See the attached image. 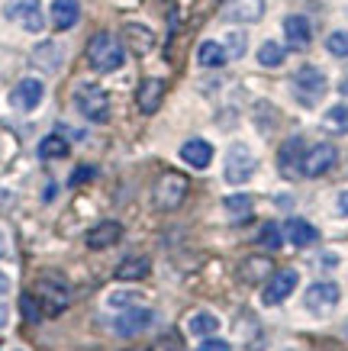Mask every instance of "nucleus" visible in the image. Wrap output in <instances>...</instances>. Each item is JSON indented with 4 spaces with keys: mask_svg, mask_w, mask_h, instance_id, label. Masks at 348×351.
<instances>
[{
    "mask_svg": "<svg viewBox=\"0 0 348 351\" xmlns=\"http://www.w3.org/2000/svg\"><path fill=\"white\" fill-rule=\"evenodd\" d=\"M123 58H126V45L119 43L116 36H110V32L91 36V43H87V62H91V68H94L97 75L116 71L123 64Z\"/></svg>",
    "mask_w": 348,
    "mask_h": 351,
    "instance_id": "nucleus-1",
    "label": "nucleus"
},
{
    "mask_svg": "<svg viewBox=\"0 0 348 351\" xmlns=\"http://www.w3.org/2000/svg\"><path fill=\"white\" fill-rule=\"evenodd\" d=\"M74 107L81 110V117L91 123H106L110 119V97L100 84H81L74 90Z\"/></svg>",
    "mask_w": 348,
    "mask_h": 351,
    "instance_id": "nucleus-2",
    "label": "nucleus"
},
{
    "mask_svg": "<svg viewBox=\"0 0 348 351\" xmlns=\"http://www.w3.org/2000/svg\"><path fill=\"white\" fill-rule=\"evenodd\" d=\"M326 90H329L326 75H323L319 68H313V64H303L294 75V97L303 107H316L319 100L326 97Z\"/></svg>",
    "mask_w": 348,
    "mask_h": 351,
    "instance_id": "nucleus-3",
    "label": "nucleus"
},
{
    "mask_svg": "<svg viewBox=\"0 0 348 351\" xmlns=\"http://www.w3.org/2000/svg\"><path fill=\"white\" fill-rule=\"evenodd\" d=\"M258 168V158L255 152L245 145V142H232L229 152H226V168H222V178L229 184H245Z\"/></svg>",
    "mask_w": 348,
    "mask_h": 351,
    "instance_id": "nucleus-4",
    "label": "nucleus"
},
{
    "mask_svg": "<svg viewBox=\"0 0 348 351\" xmlns=\"http://www.w3.org/2000/svg\"><path fill=\"white\" fill-rule=\"evenodd\" d=\"M187 178L184 174H178V171H168V174H161L159 184H155V193H152V200H155V206L159 210H165V213H171V210H178L181 203H184V197H187Z\"/></svg>",
    "mask_w": 348,
    "mask_h": 351,
    "instance_id": "nucleus-5",
    "label": "nucleus"
},
{
    "mask_svg": "<svg viewBox=\"0 0 348 351\" xmlns=\"http://www.w3.org/2000/svg\"><path fill=\"white\" fill-rule=\"evenodd\" d=\"M7 20L23 26L26 32H39L45 26V16H43V3L39 0H7Z\"/></svg>",
    "mask_w": 348,
    "mask_h": 351,
    "instance_id": "nucleus-6",
    "label": "nucleus"
},
{
    "mask_svg": "<svg viewBox=\"0 0 348 351\" xmlns=\"http://www.w3.org/2000/svg\"><path fill=\"white\" fill-rule=\"evenodd\" d=\"M338 300H342V290H338V284H332V280H319V284H313V287L306 290V309L313 313V316H329V313H336Z\"/></svg>",
    "mask_w": 348,
    "mask_h": 351,
    "instance_id": "nucleus-7",
    "label": "nucleus"
},
{
    "mask_svg": "<svg viewBox=\"0 0 348 351\" xmlns=\"http://www.w3.org/2000/svg\"><path fill=\"white\" fill-rule=\"evenodd\" d=\"M338 161V152L336 145H329V142H319L313 149L303 152V161H300V174L303 178H323L329 168H336Z\"/></svg>",
    "mask_w": 348,
    "mask_h": 351,
    "instance_id": "nucleus-8",
    "label": "nucleus"
},
{
    "mask_svg": "<svg viewBox=\"0 0 348 351\" xmlns=\"http://www.w3.org/2000/svg\"><path fill=\"white\" fill-rule=\"evenodd\" d=\"M297 284H300V274H297L294 267L275 271L271 280H268V287H264V293H262V303L264 306H277V303H284V300L297 290Z\"/></svg>",
    "mask_w": 348,
    "mask_h": 351,
    "instance_id": "nucleus-9",
    "label": "nucleus"
},
{
    "mask_svg": "<svg viewBox=\"0 0 348 351\" xmlns=\"http://www.w3.org/2000/svg\"><path fill=\"white\" fill-rule=\"evenodd\" d=\"M36 293H39V300L45 303V313H62V309L68 306V300H71L68 287H65L58 277H39V280H36Z\"/></svg>",
    "mask_w": 348,
    "mask_h": 351,
    "instance_id": "nucleus-10",
    "label": "nucleus"
},
{
    "mask_svg": "<svg viewBox=\"0 0 348 351\" xmlns=\"http://www.w3.org/2000/svg\"><path fill=\"white\" fill-rule=\"evenodd\" d=\"M43 94H45L43 81H36V77H23L20 84L13 87L10 104L16 110H23V113H30V110H36L39 104H43Z\"/></svg>",
    "mask_w": 348,
    "mask_h": 351,
    "instance_id": "nucleus-11",
    "label": "nucleus"
},
{
    "mask_svg": "<svg viewBox=\"0 0 348 351\" xmlns=\"http://www.w3.org/2000/svg\"><path fill=\"white\" fill-rule=\"evenodd\" d=\"M222 16L229 23H258L264 16V0H226Z\"/></svg>",
    "mask_w": 348,
    "mask_h": 351,
    "instance_id": "nucleus-12",
    "label": "nucleus"
},
{
    "mask_svg": "<svg viewBox=\"0 0 348 351\" xmlns=\"http://www.w3.org/2000/svg\"><path fill=\"white\" fill-rule=\"evenodd\" d=\"M152 309H123V316L113 322V332L116 335H123V339H129V335H139V332H146L148 326H152Z\"/></svg>",
    "mask_w": 348,
    "mask_h": 351,
    "instance_id": "nucleus-13",
    "label": "nucleus"
},
{
    "mask_svg": "<svg viewBox=\"0 0 348 351\" xmlns=\"http://www.w3.org/2000/svg\"><path fill=\"white\" fill-rule=\"evenodd\" d=\"M161 100H165V81H161V77H146L136 90L139 110L148 117V113H155V110L161 107Z\"/></svg>",
    "mask_w": 348,
    "mask_h": 351,
    "instance_id": "nucleus-14",
    "label": "nucleus"
},
{
    "mask_svg": "<svg viewBox=\"0 0 348 351\" xmlns=\"http://www.w3.org/2000/svg\"><path fill=\"white\" fill-rule=\"evenodd\" d=\"M123 45H126L129 52L146 55V52H152L155 36H152V29L142 26V23H126V26H123Z\"/></svg>",
    "mask_w": 348,
    "mask_h": 351,
    "instance_id": "nucleus-15",
    "label": "nucleus"
},
{
    "mask_svg": "<svg viewBox=\"0 0 348 351\" xmlns=\"http://www.w3.org/2000/svg\"><path fill=\"white\" fill-rule=\"evenodd\" d=\"M181 158L187 161L190 168H210V161H213V145L207 142V138H187L184 145H181Z\"/></svg>",
    "mask_w": 348,
    "mask_h": 351,
    "instance_id": "nucleus-16",
    "label": "nucleus"
},
{
    "mask_svg": "<svg viewBox=\"0 0 348 351\" xmlns=\"http://www.w3.org/2000/svg\"><path fill=\"white\" fill-rule=\"evenodd\" d=\"M119 235H123V226L113 223V219L97 223L94 229L87 232V248H94V252H100V248H110V245L119 242Z\"/></svg>",
    "mask_w": 348,
    "mask_h": 351,
    "instance_id": "nucleus-17",
    "label": "nucleus"
},
{
    "mask_svg": "<svg viewBox=\"0 0 348 351\" xmlns=\"http://www.w3.org/2000/svg\"><path fill=\"white\" fill-rule=\"evenodd\" d=\"M300 161H303V138L294 136L287 138L281 152H277V165H281V174H300Z\"/></svg>",
    "mask_w": 348,
    "mask_h": 351,
    "instance_id": "nucleus-18",
    "label": "nucleus"
},
{
    "mask_svg": "<svg viewBox=\"0 0 348 351\" xmlns=\"http://www.w3.org/2000/svg\"><path fill=\"white\" fill-rule=\"evenodd\" d=\"M284 39L287 45H294V49H306L310 39H313V29H310V20L294 13V16H287L284 20Z\"/></svg>",
    "mask_w": 348,
    "mask_h": 351,
    "instance_id": "nucleus-19",
    "label": "nucleus"
},
{
    "mask_svg": "<svg viewBox=\"0 0 348 351\" xmlns=\"http://www.w3.org/2000/svg\"><path fill=\"white\" fill-rule=\"evenodd\" d=\"M81 20V3L78 0H52V26L55 29H71Z\"/></svg>",
    "mask_w": 348,
    "mask_h": 351,
    "instance_id": "nucleus-20",
    "label": "nucleus"
},
{
    "mask_svg": "<svg viewBox=\"0 0 348 351\" xmlns=\"http://www.w3.org/2000/svg\"><path fill=\"white\" fill-rule=\"evenodd\" d=\"M275 271V265H271V258H262V255H255V258H245L242 265H239V277H242L245 284H262L264 277Z\"/></svg>",
    "mask_w": 348,
    "mask_h": 351,
    "instance_id": "nucleus-21",
    "label": "nucleus"
},
{
    "mask_svg": "<svg viewBox=\"0 0 348 351\" xmlns=\"http://www.w3.org/2000/svg\"><path fill=\"white\" fill-rule=\"evenodd\" d=\"M284 232H287V239H290V245H297V248H306V245L319 242V229L310 226L306 219H290Z\"/></svg>",
    "mask_w": 348,
    "mask_h": 351,
    "instance_id": "nucleus-22",
    "label": "nucleus"
},
{
    "mask_svg": "<svg viewBox=\"0 0 348 351\" xmlns=\"http://www.w3.org/2000/svg\"><path fill=\"white\" fill-rule=\"evenodd\" d=\"M32 64H36V68H43V71H58V64H62V45L58 43L36 45V52H32Z\"/></svg>",
    "mask_w": 348,
    "mask_h": 351,
    "instance_id": "nucleus-23",
    "label": "nucleus"
},
{
    "mask_svg": "<svg viewBox=\"0 0 348 351\" xmlns=\"http://www.w3.org/2000/svg\"><path fill=\"white\" fill-rule=\"evenodd\" d=\"M226 62H229V55H226V45L213 43V39L200 43V49H197V64H200V68H222Z\"/></svg>",
    "mask_w": 348,
    "mask_h": 351,
    "instance_id": "nucleus-24",
    "label": "nucleus"
},
{
    "mask_svg": "<svg viewBox=\"0 0 348 351\" xmlns=\"http://www.w3.org/2000/svg\"><path fill=\"white\" fill-rule=\"evenodd\" d=\"M222 210H226V216L232 223H245L252 216V197L248 193H232V197L222 200Z\"/></svg>",
    "mask_w": 348,
    "mask_h": 351,
    "instance_id": "nucleus-25",
    "label": "nucleus"
},
{
    "mask_svg": "<svg viewBox=\"0 0 348 351\" xmlns=\"http://www.w3.org/2000/svg\"><path fill=\"white\" fill-rule=\"evenodd\" d=\"M220 329V319L213 313H194L187 319V332L190 335H200V339H210L213 332Z\"/></svg>",
    "mask_w": 348,
    "mask_h": 351,
    "instance_id": "nucleus-26",
    "label": "nucleus"
},
{
    "mask_svg": "<svg viewBox=\"0 0 348 351\" xmlns=\"http://www.w3.org/2000/svg\"><path fill=\"white\" fill-rule=\"evenodd\" d=\"M148 271H152L148 258H129V261H123L116 267V277L119 280H142V277H148Z\"/></svg>",
    "mask_w": 348,
    "mask_h": 351,
    "instance_id": "nucleus-27",
    "label": "nucleus"
},
{
    "mask_svg": "<svg viewBox=\"0 0 348 351\" xmlns=\"http://www.w3.org/2000/svg\"><path fill=\"white\" fill-rule=\"evenodd\" d=\"M323 126H326L329 132H348V104L329 107L326 117H323Z\"/></svg>",
    "mask_w": 348,
    "mask_h": 351,
    "instance_id": "nucleus-28",
    "label": "nucleus"
},
{
    "mask_svg": "<svg viewBox=\"0 0 348 351\" xmlns=\"http://www.w3.org/2000/svg\"><path fill=\"white\" fill-rule=\"evenodd\" d=\"M284 45L277 43H262V49H258V64H264V68H277V64H284Z\"/></svg>",
    "mask_w": 348,
    "mask_h": 351,
    "instance_id": "nucleus-29",
    "label": "nucleus"
},
{
    "mask_svg": "<svg viewBox=\"0 0 348 351\" xmlns=\"http://www.w3.org/2000/svg\"><path fill=\"white\" fill-rule=\"evenodd\" d=\"M68 155V142L62 136H45L39 142V158H65Z\"/></svg>",
    "mask_w": 348,
    "mask_h": 351,
    "instance_id": "nucleus-30",
    "label": "nucleus"
},
{
    "mask_svg": "<svg viewBox=\"0 0 348 351\" xmlns=\"http://www.w3.org/2000/svg\"><path fill=\"white\" fill-rule=\"evenodd\" d=\"M258 242L264 245V248H281V242H284V232H281V226L277 223H268L262 229V235H258Z\"/></svg>",
    "mask_w": 348,
    "mask_h": 351,
    "instance_id": "nucleus-31",
    "label": "nucleus"
},
{
    "mask_svg": "<svg viewBox=\"0 0 348 351\" xmlns=\"http://www.w3.org/2000/svg\"><path fill=\"white\" fill-rule=\"evenodd\" d=\"M326 49H329V55H338V58H345L348 55V32H332L326 39Z\"/></svg>",
    "mask_w": 348,
    "mask_h": 351,
    "instance_id": "nucleus-32",
    "label": "nucleus"
},
{
    "mask_svg": "<svg viewBox=\"0 0 348 351\" xmlns=\"http://www.w3.org/2000/svg\"><path fill=\"white\" fill-rule=\"evenodd\" d=\"M139 297L142 293H136V290H123V293H110V306H123V309H129V306H136L139 303Z\"/></svg>",
    "mask_w": 348,
    "mask_h": 351,
    "instance_id": "nucleus-33",
    "label": "nucleus"
},
{
    "mask_svg": "<svg viewBox=\"0 0 348 351\" xmlns=\"http://www.w3.org/2000/svg\"><path fill=\"white\" fill-rule=\"evenodd\" d=\"M245 52V32H229L226 36V55L229 58H239Z\"/></svg>",
    "mask_w": 348,
    "mask_h": 351,
    "instance_id": "nucleus-34",
    "label": "nucleus"
},
{
    "mask_svg": "<svg viewBox=\"0 0 348 351\" xmlns=\"http://www.w3.org/2000/svg\"><path fill=\"white\" fill-rule=\"evenodd\" d=\"M20 309H23V316H26V322H39V319H43V313L36 309V297H32V293L20 297Z\"/></svg>",
    "mask_w": 348,
    "mask_h": 351,
    "instance_id": "nucleus-35",
    "label": "nucleus"
},
{
    "mask_svg": "<svg viewBox=\"0 0 348 351\" xmlns=\"http://www.w3.org/2000/svg\"><path fill=\"white\" fill-rule=\"evenodd\" d=\"M148 351H181V339L174 335V332H168V335H161Z\"/></svg>",
    "mask_w": 348,
    "mask_h": 351,
    "instance_id": "nucleus-36",
    "label": "nucleus"
},
{
    "mask_svg": "<svg viewBox=\"0 0 348 351\" xmlns=\"http://www.w3.org/2000/svg\"><path fill=\"white\" fill-rule=\"evenodd\" d=\"M197 351H232V345H229V341L213 339V335H210V339H203V341H200V348H197Z\"/></svg>",
    "mask_w": 348,
    "mask_h": 351,
    "instance_id": "nucleus-37",
    "label": "nucleus"
},
{
    "mask_svg": "<svg viewBox=\"0 0 348 351\" xmlns=\"http://www.w3.org/2000/svg\"><path fill=\"white\" fill-rule=\"evenodd\" d=\"M336 216L348 219V191H342V193L336 197Z\"/></svg>",
    "mask_w": 348,
    "mask_h": 351,
    "instance_id": "nucleus-38",
    "label": "nucleus"
},
{
    "mask_svg": "<svg viewBox=\"0 0 348 351\" xmlns=\"http://www.w3.org/2000/svg\"><path fill=\"white\" fill-rule=\"evenodd\" d=\"M91 174H94V168H81V171H78V174H74V178H71V184H81V181H87Z\"/></svg>",
    "mask_w": 348,
    "mask_h": 351,
    "instance_id": "nucleus-39",
    "label": "nucleus"
},
{
    "mask_svg": "<svg viewBox=\"0 0 348 351\" xmlns=\"http://www.w3.org/2000/svg\"><path fill=\"white\" fill-rule=\"evenodd\" d=\"M7 290H10V277H7V274H3V271H0V297H3Z\"/></svg>",
    "mask_w": 348,
    "mask_h": 351,
    "instance_id": "nucleus-40",
    "label": "nucleus"
},
{
    "mask_svg": "<svg viewBox=\"0 0 348 351\" xmlns=\"http://www.w3.org/2000/svg\"><path fill=\"white\" fill-rule=\"evenodd\" d=\"M7 319H10V309H7V306H3V303H0V329L7 326Z\"/></svg>",
    "mask_w": 348,
    "mask_h": 351,
    "instance_id": "nucleus-41",
    "label": "nucleus"
},
{
    "mask_svg": "<svg viewBox=\"0 0 348 351\" xmlns=\"http://www.w3.org/2000/svg\"><path fill=\"white\" fill-rule=\"evenodd\" d=\"M3 255H7V235L0 232V258H3Z\"/></svg>",
    "mask_w": 348,
    "mask_h": 351,
    "instance_id": "nucleus-42",
    "label": "nucleus"
},
{
    "mask_svg": "<svg viewBox=\"0 0 348 351\" xmlns=\"http://www.w3.org/2000/svg\"><path fill=\"white\" fill-rule=\"evenodd\" d=\"M10 200H13L10 193H7V191H0V206H7V203H10Z\"/></svg>",
    "mask_w": 348,
    "mask_h": 351,
    "instance_id": "nucleus-43",
    "label": "nucleus"
}]
</instances>
